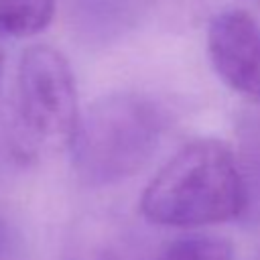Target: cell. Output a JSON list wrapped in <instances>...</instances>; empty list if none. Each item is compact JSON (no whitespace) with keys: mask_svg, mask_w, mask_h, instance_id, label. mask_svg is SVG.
<instances>
[{"mask_svg":"<svg viewBox=\"0 0 260 260\" xmlns=\"http://www.w3.org/2000/svg\"><path fill=\"white\" fill-rule=\"evenodd\" d=\"M55 0H0V37H30L49 26Z\"/></svg>","mask_w":260,"mask_h":260,"instance_id":"6","label":"cell"},{"mask_svg":"<svg viewBox=\"0 0 260 260\" xmlns=\"http://www.w3.org/2000/svg\"><path fill=\"white\" fill-rule=\"evenodd\" d=\"M240 156L238 165L246 185V215H260V116L246 114L238 120Z\"/></svg>","mask_w":260,"mask_h":260,"instance_id":"5","label":"cell"},{"mask_svg":"<svg viewBox=\"0 0 260 260\" xmlns=\"http://www.w3.org/2000/svg\"><path fill=\"white\" fill-rule=\"evenodd\" d=\"M256 2H258V4H260V0H256Z\"/></svg>","mask_w":260,"mask_h":260,"instance_id":"10","label":"cell"},{"mask_svg":"<svg viewBox=\"0 0 260 260\" xmlns=\"http://www.w3.org/2000/svg\"><path fill=\"white\" fill-rule=\"evenodd\" d=\"M205 43L217 77L260 104V22L240 8L221 10L209 20Z\"/></svg>","mask_w":260,"mask_h":260,"instance_id":"4","label":"cell"},{"mask_svg":"<svg viewBox=\"0 0 260 260\" xmlns=\"http://www.w3.org/2000/svg\"><path fill=\"white\" fill-rule=\"evenodd\" d=\"M87 6L100 16H122L130 10L132 0H87Z\"/></svg>","mask_w":260,"mask_h":260,"instance_id":"8","label":"cell"},{"mask_svg":"<svg viewBox=\"0 0 260 260\" xmlns=\"http://www.w3.org/2000/svg\"><path fill=\"white\" fill-rule=\"evenodd\" d=\"M2 73H4V53L0 49V85H2Z\"/></svg>","mask_w":260,"mask_h":260,"instance_id":"9","label":"cell"},{"mask_svg":"<svg viewBox=\"0 0 260 260\" xmlns=\"http://www.w3.org/2000/svg\"><path fill=\"white\" fill-rule=\"evenodd\" d=\"M248 195L236 152L221 140L181 146L150 179L140 197L142 215L167 228H199L246 215Z\"/></svg>","mask_w":260,"mask_h":260,"instance_id":"1","label":"cell"},{"mask_svg":"<svg viewBox=\"0 0 260 260\" xmlns=\"http://www.w3.org/2000/svg\"><path fill=\"white\" fill-rule=\"evenodd\" d=\"M165 124V112L146 95L98 98L79 114L69 142L75 175L89 187L128 179L154 154Z\"/></svg>","mask_w":260,"mask_h":260,"instance_id":"2","label":"cell"},{"mask_svg":"<svg viewBox=\"0 0 260 260\" xmlns=\"http://www.w3.org/2000/svg\"><path fill=\"white\" fill-rule=\"evenodd\" d=\"M158 260H234V246L217 236H185L171 242Z\"/></svg>","mask_w":260,"mask_h":260,"instance_id":"7","label":"cell"},{"mask_svg":"<svg viewBox=\"0 0 260 260\" xmlns=\"http://www.w3.org/2000/svg\"><path fill=\"white\" fill-rule=\"evenodd\" d=\"M75 77L65 55L49 45L28 47L18 61L14 130L22 152L69 144L79 120Z\"/></svg>","mask_w":260,"mask_h":260,"instance_id":"3","label":"cell"}]
</instances>
